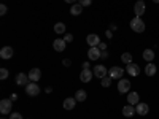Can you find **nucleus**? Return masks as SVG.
I'll return each instance as SVG.
<instances>
[{"mask_svg":"<svg viewBox=\"0 0 159 119\" xmlns=\"http://www.w3.org/2000/svg\"><path fill=\"white\" fill-rule=\"evenodd\" d=\"M129 24H130V29L134 30V32H137V33H142V32H145V21H143L142 18L135 16V18L132 19Z\"/></svg>","mask_w":159,"mask_h":119,"instance_id":"nucleus-1","label":"nucleus"},{"mask_svg":"<svg viewBox=\"0 0 159 119\" xmlns=\"http://www.w3.org/2000/svg\"><path fill=\"white\" fill-rule=\"evenodd\" d=\"M130 81L129 79H124V78H121L119 79V83H118V92L119 94H129L130 92Z\"/></svg>","mask_w":159,"mask_h":119,"instance_id":"nucleus-2","label":"nucleus"},{"mask_svg":"<svg viewBox=\"0 0 159 119\" xmlns=\"http://www.w3.org/2000/svg\"><path fill=\"white\" fill-rule=\"evenodd\" d=\"M11 108H13V100L11 99H3L0 102V113L2 114H10Z\"/></svg>","mask_w":159,"mask_h":119,"instance_id":"nucleus-3","label":"nucleus"},{"mask_svg":"<svg viewBox=\"0 0 159 119\" xmlns=\"http://www.w3.org/2000/svg\"><path fill=\"white\" fill-rule=\"evenodd\" d=\"M25 94L27 95H30V97H37L38 94H40V86L37 84V83H29L27 86H25Z\"/></svg>","mask_w":159,"mask_h":119,"instance_id":"nucleus-4","label":"nucleus"},{"mask_svg":"<svg viewBox=\"0 0 159 119\" xmlns=\"http://www.w3.org/2000/svg\"><path fill=\"white\" fill-rule=\"evenodd\" d=\"M108 76H110L111 79H121V78L124 76V70H123L121 67H111V68L108 70Z\"/></svg>","mask_w":159,"mask_h":119,"instance_id":"nucleus-5","label":"nucleus"},{"mask_svg":"<svg viewBox=\"0 0 159 119\" xmlns=\"http://www.w3.org/2000/svg\"><path fill=\"white\" fill-rule=\"evenodd\" d=\"M88 57H89V60H99V59L102 57V51L99 49V46L89 48V49H88Z\"/></svg>","mask_w":159,"mask_h":119,"instance_id":"nucleus-6","label":"nucleus"},{"mask_svg":"<svg viewBox=\"0 0 159 119\" xmlns=\"http://www.w3.org/2000/svg\"><path fill=\"white\" fill-rule=\"evenodd\" d=\"M86 43H88L91 48H96V46H99L102 42H100L99 35H96V33H89V35L86 37Z\"/></svg>","mask_w":159,"mask_h":119,"instance_id":"nucleus-7","label":"nucleus"},{"mask_svg":"<svg viewBox=\"0 0 159 119\" xmlns=\"http://www.w3.org/2000/svg\"><path fill=\"white\" fill-rule=\"evenodd\" d=\"M92 72H94V76H97L99 79H102V78H105V76L108 75V70H107L105 65H96Z\"/></svg>","mask_w":159,"mask_h":119,"instance_id":"nucleus-8","label":"nucleus"},{"mask_svg":"<svg viewBox=\"0 0 159 119\" xmlns=\"http://www.w3.org/2000/svg\"><path fill=\"white\" fill-rule=\"evenodd\" d=\"M13 54H15V51H13L11 46H3L2 49H0V57H2L3 60H10L13 57Z\"/></svg>","mask_w":159,"mask_h":119,"instance_id":"nucleus-9","label":"nucleus"},{"mask_svg":"<svg viewBox=\"0 0 159 119\" xmlns=\"http://www.w3.org/2000/svg\"><path fill=\"white\" fill-rule=\"evenodd\" d=\"M15 81H16V84H18V86H21V87L24 86V87H25V86L29 84L30 79H29V75H25V73H18Z\"/></svg>","mask_w":159,"mask_h":119,"instance_id":"nucleus-10","label":"nucleus"},{"mask_svg":"<svg viewBox=\"0 0 159 119\" xmlns=\"http://www.w3.org/2000/svg\"><path fill=\"white\" fill-rule=\"evenodd\" d=\"M65 46H67V42H65L64 38H56L54 42H52V48H54L57 52L65 51Z\"/></svg>","mask_w":159,"mask_h":119,"instance_id":"nucleus-11","label":"nucleus"},{"mask_svg":"<svg viewBox=\"0 0 159 119\" xmlns=\"http://www.w3.org/2000/svg\"><path fill=\"white\" fill-rule=\"evenodd\" d=\"M126 73H129L130 76H139V73H140V67L137 64H127L126 65Z\"/></svg>","mask_w":159,"mask_h":119,"instance_id":"nucleus-12","label":"nucleus"},{"mask_svg":"<svg viewBox=\"0 0 159 119\" xmlns=\"http://www.w3.org/2000/svg\"><path fill=\"white\" fill-rule=\"evenodd\" d=\"M134 13H135V16H139V18L143 16V13H145V2H143V0H137V2H135Z\"/></svg>","mask_w":159,"mask_h":119,"instance_id":"nucleus-13","label":"nucleus"},{"mask_svg":"<svg viewBox=\"0 0 159 119\" xmlns=\"http://www.w3.org/2000/svg\"><path fill=\"white\" fill-rule=\"evenodd\" d=\"M148 111H150L148 103H137V105H135V113H137V114L145 116V114H148Z\"/></svg>","mask_w":159,"mask_h":119,"instance_id":"nucleus-14","label":"nucleus"},{"mask_svg":"<svg viewBox=\"0 0 159 119\" xmlns=\"http://www.w3.org/2000/svg\"><path fill=\"white\" fill-rule=\"evenodd\" d=\"M27 75H29V79H30L32 83H37L38 79L42 78V72H40V68H32Z\"/></svg>","mask_w":159,"mask_h":119,"instance_id":"nucleus-15","label":"nucleus"},{"mask_svg":"<svg viewBox=\"0 0 159 119\" xmlns=\"http://www.w3.org/2000/svg\"><path fill=\"white\" fill-rule=\"evenodd\" d=\"M92 76H94V72H91V70H81V73H80V79L83 83H89Z\"/></svg>","mask_w":159,"mask_h":119,"instance_id":"nucleus-16","label":"nucleus"},{"mask_svg":"<svg viewBox=\"0 0 159 119\" xmlns=\"http://www.w3.org/2000/svg\"><path fill=\"white\" fill-rule=\"evenodd\" d=\"M139 100H140V97H139L137 92H129V94H127V103L132 105V107H135L137 103H140Z\"/></svg>","mask_w":159,"mask_h":119,"instance_id":"nucleus-17","label":"nucleus"},{"mask_svg":"<svg viewBox=\"0 0 159 119\" xmlns=\"http://www.w3.org/2000/svg\"><path fill=\"white\" fill-rule=\"evenodd\" d=\"M156 72H157V67H156L153 62H148V64H147V67H145V73H147L148 76H154Z\"/></svg>","mask_w":159,"mask_h":119,"instance_id":"nucleus-18","label":"nucleus"},{"mask_svg":"<svg viewBox=\"0 0 159 119\" xmlns=\"http://www.w3.org/2000/svg\"><path fill=\"white\" fill-rule=\"evenodd\" d=\"M75 105H76V99L75 97H69V99L64 100V108L65 110H73Z\"/></svg>","mask_w":159,"mask_h":119,"instance_id":"nucleus-19","label":"nucleus"},{"mask_svg":"<svg viewBox=\"0 0 159 119\" xmlns=\"http://www.w3.org/2000/svg\"><path fill=\"white\" fill-rule=\"evenodd\" d=\"M123 114L126 116V117H132V116H134L135 114V107H132V105H126V107L123 108Z\"/></svg>","mask_w":159,"mask_h":119,"instance_id":"nucleus-20","label":"nucleus"},{"mask_svg":"<svg viewBox=\"0 0 159 119\" xmlns=\"http://www.w3.org/2000/svg\"><path fill=\"white\" fill-rule=\"evenodd\" d=\"M83 5H80V3H73L72 8H70V15L72 16H78V15H81V11H83Z\"/></svg>","mask_w":159,"mask_h":119,"instance_id":"nucleus-21","label":"nucleus"},{"mask_svg":"<svg viewBox=\"0 0 159 119\" xmlns=\"http://www.w3.org/2000/svg\"><path fill=\"white\" fill-rule=\"evenodd\" d=\"M143 59L147 60V62L154 60V51H153V49H150V48H147V49L143 51Z\"/></svg>","mask_w":159,"mask_h":119,"instance_id":"nucleus-22","label":"nucleus"},{"mask_svg":"<svg viewBox=\"0 0 159 119\" xmlns=\"http://www.w3.org/2000/svg\"><path fill=\"white\" fill-rule=\"evenodd\" d=\"M75 99H76V102H84V100L88 99L86 90H83V89H78V90H76V94H75Z\"/></svg>","mask_w":159,"mask_h":119,"instance_id":"nucleus-23","label":"nucleus"},{"mask_svg":"<svg viewBox=\"0 0 159 119\" xmlns=\"http://www.w3.org/2000/svg\"><path fill=\"white\" fill-rule=\"evenodd\" d=\"M54 32H56L57 35L65 33V24H64V22H56V25H54Z\"/></svg>","mask_w":159,"mask_h":119,"instance_id":"nucleus-24","label":"nucleus"},{"mask_svg":"<svg viewBox=\"0 0 159 119\" xmlns=\"http://www.w3.org/2000/svg\"><path fill=\"white\" fill-rule=\"evenodd\" d=\"M121 60L127 65V64H132V54L130 52H123L121 54Z\"/></svg>","mask_w":159,"mask_h":119,"instance_id":"nucleus-25","label":"nucleus"},{"mask_svg":"<svg viewBox=\"0 0 159 119\" xmlns=\"http://www.w3.org/2000/svg\"><path fill=\"white\" fill-rule=\"evenodd\" d=\"M110 84H111V78L110 76H105V78L100 79V86L102 87H110Z\"/></svg>","mask_w":159,"mask_h":119,"instance_id":"nucleus-26","label":"nucleus"},{"mask_svg":"<svg viewBox=\"0 0 159 119\" xmlns=\"http://www.w3.org/2000/svg\"><path fill=\"white\" fill-rule=\"evenodd\" d=\"M8 78V70L7 68H0V79H7Z\"/></svg>","mask_w":159,"mask_h":119,"instance_id":"nucleus-27","label":"nucleus"},{"mask_svg":"<svg viewBox=\"0 0 159 119\" xmlns=\"http://www.w3.org/2000/svg\"><path fill=\"white\" fill-rule=\"evenodd\" d=\"M78 3L83 5V7H89V5L92 3V0H78Z\"/></svg>","mask_w":159,"mask_h":119,"instance_id":"nucleus-28","label":"nucleus"},{"mask_svg":"<svg viewBox=\"0 0 159 119\" xmlns=\"http://www.w3.org/2000/svg\"><path fill=\"white\" fill-rule=\"evenodd\" d=\"M64 40H65L67 43H72V42H73V35H72V33H67V35L64 37Z\"/></svg>","mask_w":159,"mask_h":119,"instance_id":"nucleus-29","label":"nucleus"},{"mask_svg":"<svg viewBox=\"0 0 159 119\" xmlns=\"http://www.w3.org/2000/svg\"><path fill=\"white\" fill-rule=\"evenodd\" d=\"M7 10H8V8H7V5H3V3H2V5H0V15H2V16H3V15H7Z\"/></svg>","mask_w":159,"mask_h":119,"instance_id":"nucleus-30","label":"nucleus"},{"mask_svg":"<svg viewBox=\"0 0 159 119\" xmlns=\"http://www.w3.org/2000/svg\"><path fill=\"white\" fill-rule=\"evenodd\" d=\"M10 119H22V116L19 113H11L10 114Z\"/></svg>","mask_w":159,"mask_h":119,"instance_id":"nucleus-31","label":"nucleus"},{"mask_svg":"<svg viewBox=\"0 0 159 119\" xmlns=\"http://www.w3.org/2000/svg\"><path fill=\"white\" fill-rule=\"evenodd\" d=\"M89 67H91L89 62H83V70H89Z\"/></svg>","mask_w":159,"mask_h":119,"instance_id":"nucleus-32","label":"nucleus"},{"mask_svg":"<svg viewBox=\"0 0 159 119\" xmlns=\"http://www.w3.org/2000/svg\"><path fill=\"white\" fill-rule=\"evenodd\" d=\"M99 49H100V51H107V45H105V43H100V45H99Z\"/></svg>","mask_w":159,"mask_h":119,"instance_id":"nucleus-33","label":"nucleus"},{"mask_svg":"<svg viewBox=\"0 0 159 119\" xmlns=\"http://www.w3.org/2000/svg\"><path fill=\"white\" fill-rule=\"evenodd\" d=\"M107 57H108V52L107 51H102V57L100 59H107Z\"/></svg>","mask_w":159,"mask_h":119,"instance_id":"nucleus-34","label":"nucleus"},{"mask_svg":"<svg viewBox=\"0 0 159 119\" xmlns=\"http://www.w3.org/2000/svg\"><path fill=\"white\" fill-rule=\"evenodd\" d=\"M70 64H72V62H70L69 59H65V60H64V65H65V67H70Z\"/></svg>","mask_w":159,"mask_h":119,"instance_id":"nucleus-35","label":"nucleus"},{"mask_svg":"<svg viewBox=\"0 0 159 119\" xmlns=\"http://www.w3.org/2000/svg\"><path fill=\"white\" fill-rule=\"evenodd\" d=\"M105 35H107V38H111V37H113L111 30H107V32H105Z\"/></svg>","mask_w":159,"mask_h":119,"instance_id":"nucleus-36","label":"nucleus"},{"mask_svg":"<svg viewBox=\"0 0 159 119\" xmlns=\"http://www.w3.org/2000/svg\"><path fill=\"white\" fill-rule=\"evenodd\" d=\"M64 2H67V3H72V5H73V3L76 2V0H64Z\"/></svg>","mask_w":159,"mask_h":119,"instance_id":"nucleus-37","label":"nucleus"},{"mask_svg":"<svg viewBox=\"0 0 159 119\" xmlns=\"http://www.w3.org/2000/svg\"><path fill=\"white\" fill-rule=\"evenodd\" d=\"M153 2H154V3H159V0H153Z\"/></svg>","mask_w":159,"mask_h":119,"instance_id":"nucleus-38","label":"nucleus"},{"mask_svg":"<svg viewBox=\"0 0 159 119\" xmlns=\"http://www.w3.org/2000/svg\"><path fill=\"white\" fill-rule=\"evenodd\" d=\"M2 119H5V117H2Z\"/></svg>","mask_w":159,"mask_h":119,"instance_id":"nucleus-39","label":"nucleus"}]
</instances>
